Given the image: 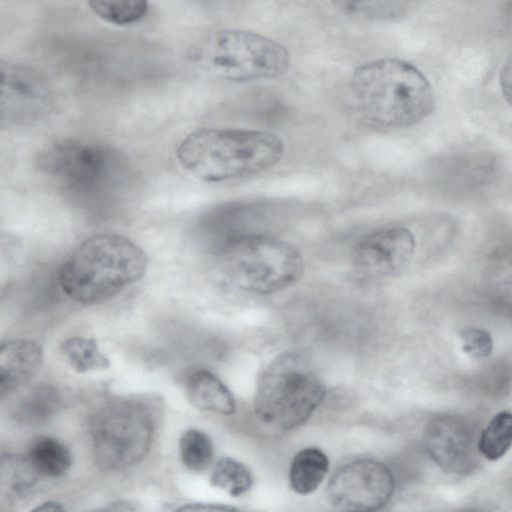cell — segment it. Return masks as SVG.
Here are the masks:
<instances>
[{"label":"cell","instance_id":"6da1fadb","mask_svg":"<svg viewBox=\"0 0 512 512\" xmlns=\"http://www.w3.org/2000/svg\"><path fill=\"white\" fill-rule=\"evenodd\" d=\"M284 153L283 140L269 131L201 128L181 141L176 156L198 180L222 183L270 169Z\"/></svg>","mask_w":512,"mask_h":512},{"label":"cell","instance_id":"7a4b0ae2","mask_svg":"<svg viewBox=\"0 0 512 512\" xmlns=\"http://www.w3.org/2000/svg\"><path fill=\"white\" fill-rule=\"evenodd\" d=\"M350 91L362 116L384 127L414 126L434 108L429 80L413 64L398 58L358 66L350 78Z\"/></svg>","mask_w":512,"mask_h":512},{"label":"cell","instance_id":"3957f363","mask_svg":"<svg viewBox=\"0 0 512 512\" xmlns=\"http://www.w3.org/2000/svg\"><path fill=\"white\" fill-rule=\"evenodd\" d=\"M147 264L143 249L129 238L100 233L74 249L60 269L59 284L73 301L95 304L139 281Z\"/></svg>","mask_w":512,"mask_h":512},{"label":"cell","instance_id":"277c9868","mask_svg":"<svg viewBox=\"0 0 512 512\" xmlns=\"http://www.w3.org/2000/svg\"><path fill=\"white\" fill-rule=\"evenodd\" d=\"M217 271L230 286L258 293H274L302 277L304 261L292 243L263 234L229 235L213 245Z\"/></svg>","mask_w":512,"mask_h":512},{"label":"cell","instance_id":"5b68a950","mask_svg":"<svg viewBox=\"0 0 512 512\" xmlns=\"http://www.w3.org/2000/svg\"><path fill=\"white\" fill-rule=\"evenodd\" d=\"M190 62L219 80L249 82L283 76L290 68L287 48L257 32L221 29L196 40L188 50Z\"/></svg>","mask_w":512,"mask_h":512},{"label":"cell","instance_id":"8992f818","mask_svg":"<svg viewBox=\"0 0 512 512\" xmlns=\"http://www.w3.org/2000/svg\"><path fill=\"white\" fill-rule=\"evenodd\" d=\"M159 403L149 396L114 397L91 415L89 431L97 464L105 470H124L148 453Z\"/></svg>","mask_w":512,"mask_h":512},{"label":"cell","instance_id":"52a82bcc","mask_svg":"<svg viewBox=\"0 0 512 512\" xmlns=\"http://www.w3.org/2000/svg\"><path fill=\"white\" fill-rule=\"evenodd\" d=\"M325 398V388L308 362L287 352L262 372L254 399L257 418L265 425L289 431L304 424Z\"/></svg>","mask_w":512,"mask_h":512},{"label":"cell","instance_id":"ba28073f","mask_svg":"<svg viewBox=\"0 0 512 512\" xmlns=\"http://www.w3.org/2000/svg\"><path fill=\"white\" fill-rule=\"evenodd\" d=\"M125 157L115 148L79 139H61L40 154V170L62 188L92 192L110 188L125 172Z\"/></svg>","mask_w":512,"mask_h":512},{"label":"cell","instance_id":"9c48e42d","mask_svg":"<svg viewBox=\"0 0 512 512\" xmlns=\"http://www.w3.org/2000/svg\"><path fill=\"white\" fill-rule=\"evenodd\" d=\"M395 479L385 464L358 459L339 467L327 489L328 504L337 512H376L393 497Z\"/></svg>","mask_w":512,"mask_h":512},{"label":"cell","instance_id":"30bf717a","mask_svg":"<svg viewBox=\"0 0 512 512\" xmlns=\"http://www.w3.org/2000/svg\"><path fill=\"white\" fill-rule=\"evenodd\" d=\"M1 117L14 123H31L52 108L49 82L38 70L20 63L1 61Z\"/></svg>","mask_w":512,"mask_h":512},{"label":"cell","instance_id":"8fae6325","mask_svg":"<svg viewBox=\"0 0 512 512\" xmlns=\"http://www.w3.org/2000/svg\"><path fill=\"white\" fill-rule=\"evenodd\" d=\"M422 439L431 459L448 473L465 474L476 464L478 440L471 426L460 417L448 414L432 417L423 429Z\"/></svg>","mask_w":512,"mask_h":512},{"label":"cell","instance_id":"7c38bea8","mask_svg":"<svg viewBox=\"0 0 512 512\" xmlns=\"http://www.w3.org/2000/svg\"><path fill=\"white\" fill-rule=\"evenodd\" d=\"M416 248L413 233L403 226H390L363 237L353 251L355 267L370 276H391L412 261Z\"/></svg>","mask_w":512,"mask_h":512},{"label":"cell","instance_id":"4fadbf2b","mask_svg":"<svg viewBox=\"0 0 512 512\" xmlns=\"http://www.w3.org/2000/svg\"><path fill=\"white\" fill-rule=\"evenodd\" d=\"M43 362L41 345L30 339H11L0 348V395L4 398L34 377Z\"/></svg>","mask_w":512,"mask_h":512},{"label":"cell","instance_id":"5bb4252c","mask_svg":"<svg viewBox=\"0 0 512 512\" xmlns=\"http://www.w3.org/2000/svg\"><path fill=\"white\" fill-rule=\"evenodd\" d=\"M185 392L196 408L220 415H232L236 402L229 388L212 372L199 369L185 381Z\"/></svg>","mask_w":512,"mask_h":512},{"label":"cell","instance_id":"9a60e30c","mask_svg":"<svg viewBox=\"0 0 512 512\" xmlns=\"http://www.w3.org/2000/svg\"><path fill=\"white\" fill-rule=\"evenodd\" d=\"M484 286L492 303L512 317V240L490 255L484 270Z\"/></svg>","mask_w":512,"mask_h":512},{"label":"cell","instance_id":"2e32d148","mask_svg":"<svg viewBox=\"0 0 512 512\" xmlns=\"http://www.w3.org/2000/svg\"><path fill=\"white\" fill-rule=\"evenodd\" d=\"M61 404V395L57 389L48 385L36 386L16 403L13 418L24 426H40L57 413Z\"/></svg>","mask_w":512,"mask_h":512},{"label":"cell","instance_id":"e0dca14e","mask_svg":"<svg viewBox=\"0 0 512 512\" xmlns=\"http://www.w3.org/2000/svg\"><path fill=\"white\" fill-rule=\"evenodd\" d=\"M329 471V460L318 448L300 450L291 462L289 482L291 489L299 495L313 493Z\"/></svg>","mask_w":512,"mask_h":512},{"label":"cell","instance_id":"ac0fdd59","mask_svg":"<svg viewBox=\"0 0 512 512\" xmlns=\"http://www.w3.org/2000/svg\"><path fill=\"white\" fill-rule=\"evenodd\" d=\"M27 460L36 474L45 477H59L72 464L68 448L55 438L41 436L31 443Z\"/></svg>","mask_w":512,"mask_h":512},{"label":"cell","instance_id":"d6986e66","mask_svg":"<svg viewBox=\"0 0 512 512\" xmlns=\"http://www.w3.org/2000/svg\"><path fill=\"white\" fill-rule=\"evenodd\" d=\"M61 355L77 373L106 370L110 361L93 338L72 336L59 345Z\"/></svg>","mask_w":512,"mask_h":512},{"label":"cell","instance_id":"ffe728a7","mask_svg":"<svg viewBox=\"0 0 512 512\" xmlns=\"http://www.w3.org/2000/svg\"><path fill=\"white\" fill-rule=\"evenodd\" d=\"M512 447V412L501 411L493 416L478 438V451L495 461Z\"/></svg>","mask_w":512,"mask_h":512},{"label":"cell","instance_id":"44dd1931","mask_svg":"<svg viewBox=\"0 0 512 512\" xmlns=\"http://www.w3.org/2000/svg\"><path fill=\"white\" fill-rule=\"evenodd\" d=\"M210 484L238 497L251 489L253 475L243 463L230 457H222L212 468Z\"/></svg>","mask_w":512,"mask_h":512},{"label":"cell","instance_id":"7402d4cb","mask_svg":"<svg viewBox=\"0 0 512 512\" xmlns=\"http://www.w3.org/2000/svg\"><path fill=\"white\" fill-rule=\"evenodd\" d=\"M87 4L103 21L120 26L137 23L149 12L148 2L143 0H92Z\"/></svg>","mask_w":512,"mask_h":512},{"label":"cell","instance_id":"603a6c76","mask_svg":"<svg viewBox=\"0 0 512 512\" xmlns=\"http://www.w3.org/2000/svg\"><path fill=\"white\" fill-rule=\"evenodd\" d=\"M182 463L192 472L205 471L213 460L214 448L211 438L203 431L189 429L179 441Z\"/></svg>","mask_w":512,"mask_h":512},{"label":"cell","instance_id":"cb8c5ba5","mask_svg":"<svg viewBox=\"0 0 512 512\" xmlns=\"http://www.w3.org/2000/svg\"><path fill=\"white\" fill-rule=\"evenodd\" d=\"M341 13L361 19H390L401 16L407 3L399 1H336L332 2Z\"/></svg>","mask_w":512,"mask_h":512},{"label":"cell","instance_id":"d4e9b609","mask_svg":"<svg viewBox=\"0 0 512 512\" xmlns=\"http://www.w3.org/2000/svg\"><path fill=\"white\" fill-rule=\"evenodd\" d=\"M463 351L474 358H485L493 349L492 337L486 330L469 327L460 332Z\"/></svg>","mask_w":512,"mask_h":512},{"label":"cell","instance_id":"484cf974","mask_svg":"<svg viewBox=\"0 0 512 512\" xmlns=\"http://www.w3.org/2000/svg\"><path fill=\"white\" fill-rule=\"evenodd\" d=\"M174 512H241L239 509L222 504L190 503L183 505Z\"/></svg>","mask_w":512,"mask_h":512},{"label":"cell","instance_id":"4316f807","mask_svg":"<svg viewBox=\"0 0 512 512\" xmlns=\"http://www.w3.org/2000/svg\"><path fill=\"white\" fill-rule=\"evenodd\" d=\"M499 82L505 100L512 107V56L502 66Z\"/></svg>","mask_w":512,"mask_h":512},{"label":"cell","instance_id":"83f0119b","mask_svg":"<svg viewBox=\"0 0 512 512\" xmlns=\"http://www.w3.org/2000/svg\"><path fill=\"white\" fill-rule=\"evenodd\" d=\"M30 512H66V510L57 501H46L34 507Z\"/></svg>","mask_w":512,"mask_h":512},{"label":"cell","instance_id":"f1b7e54d","mask_svg":"<svg viewBox=\"0 0 512 512\" xmlns=\"http://www.w3.org/2000/svg\"><path fill=\"white\" fill-rule=\"evenodd\" d=\"M100 512H116V511H113V510H104V511H100Z\"/></svg>","mask_w":512,"mask_h":512}]
</instances>
